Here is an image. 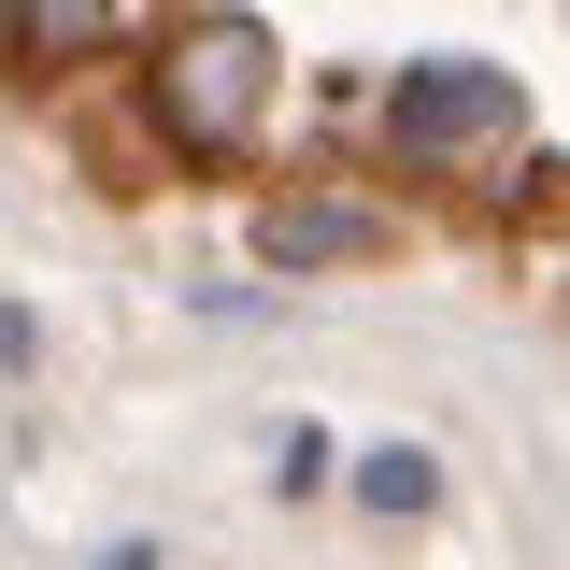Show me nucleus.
<instances>
[{
	"label": "nucleus",
	"instance_id": "nucleus-1",
	"mask_svg": "<svg viewBox=\"0 0 570 570\" xmlns=\"http://www.w3.org/2000/svg\"><path fill=\"white\" fill-rule=\"evenodd\" d=\"M257 100H272V29H257V14L171 29V58H157V129L186 142V157H243Z\"/></svg>",
	"mask_w": 570,
	"mask_h": 570
},
{
	"label": "nucleus",
	"instance_id": "nucleus-2",
	"mask_svg": "<svg viewBox=\"0 0 570 570\" xmlns=\"http://www.w3.org/2000/svg\"><path fill=\"white\" fill-rule=\"evenodd\" d=\"M385 129H400V157H456V142H485V129H528V86L485 71V58H428V71H400Z\"/></svg>",
	"mask_w": 570,
	"mask_h": 570
},
{
	"label": "nucleus",
	"instance_id": "nucleus-3",
	"mask_svg": "<svg viewBox=\"0 0 570 570\" xmlns=\"http://www.w3.org/2000/svg\"><path fill=\"white\" fill-rule=\"evenodd\" d=\"M371 243H385V214H356V200H272L257 214L272 272H328V257H371Z\"/></svg>",
	"mask_w": 570,
	"mask_h": 570
},
{
	"label": "nucleus",
	"instance_id": "nucleus-4",
	"mask_svg": "<svg viewBox=\"0 0 570 570\" xmlns=\"http://www.w3.org/2000/svg\"><path fill=\"white\" fill-rule=\"evenodd\" d=\"M356 499H371V513H385V528H414L428 499H442V471H428L414 442H371V456H356Z\"/></svg>",
	"mask_w": 570,
	"mask_h": 570
},
{
	"label": "nucleus",
	"instance_id": "nucleus-5",
	"mask_svg": "<svg viewBox=\"0 0 570 570\" xmlns=\"http://www.w3.org/2000/svg\"><path fill=\"white\" fill-rule=\"evenodd\" d=\"M115 14H86V0H43V14H14V43H100Z\"/></svg>",
	"mask_w": 570,
	"mask_h": 570
}]
</instances>
